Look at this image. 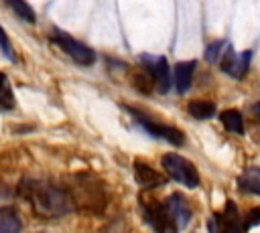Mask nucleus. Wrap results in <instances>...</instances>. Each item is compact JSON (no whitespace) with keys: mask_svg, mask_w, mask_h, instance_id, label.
Wrapping results in <instances>:
<instances>
[{"mask_svg":"<svg viewBox=\"0 0 260 233\" xmlns=\"http://www.w3.org/2000/svg\"><path fill=\"white\" fill-rule=\"evenodd\" d=\"M187 111L195 120H209V118L215 115V105L211 101H205V99H195L187 105Z\"/></svg>","mask_w":260,"mask_h":233,"instance_id":"nucleus-14","label":"nucleus"},{"mask_svg":"<svg viewBox=\"0 0 260 233\" xmlns=\"http://www.w3.org/2000/svg\"><path fill=\"white\" fill-rule=\"evenodd\" d=\"M51 41H53L57 47H61V49H63L75 63H79V65H91V63L95 61L93 49H89V47L83 45L81 41H75L71 34H67V32L59 30V28L53 30Z\"/></svg>","mask_w":260,"mask_h":233,"instance_id":"nucleus-4","label":"nucleus"},{"mask_svg":"<svg viewBox=\"0 0 260 233\" xmlns=\"http://www.w3.org/2000/svg\"><path fill=\"white\" fill-rule=\"evenodd\" d=\"M209 233H244V221L232 201L225 203L223 213H215L207 223Z\"/></svg>","mask_w":260,"mask_h":233,"instance_id":"nucleus-6","label":"nucleus"},{"mask_svg":"<svg viewBox=\"0 0 260 233\" xmlns=\"http://www.w3.org/2000/svg\"><path fill=\"white\" fill-rule=\"evenodd\" d=\"M238 186L244 192H252V195H258L260 197V168L258 166H252V168L244 170L238 176Z\"/></svg>","mask_w":260,"mask_h":233,"instance_id":"nucleus-12","label":"nucleus"},{"mask_svg":"<svg viewBox=\"0 0 260 233\" xmlns=\"http://www.w3.org/2000/svg\"><path fill=\"white\" fill-rule=\"evenodd\" d=\"M0 49H2V53H4L10 61H14V51H12L10 38H8V34L4 32V28H2V26H0Z\"/></svg>","mask_w":260,"mask_h":233,"instance_id":"nucleus-20","label":"nucleus"},{"mask_svg":"<svg viewBox=\"0 0 260 233\" xmlns=\"http://www.w3.org/2000/svg\"><path fill=\"white\" fill-rule=\"evenodd\" d=\"M250 113H252V115H254V120L260 124V101H258V103H254V105L250 107Z\"/></svg>","mask_w":260,"mask_h":233,"instance_id":"nucleus-22","label":"nucleus"},{"mask_svg":"<svg viewBox=\"0 0 260 233\" xmlns=\"http://www.w3.org/2000/svg\"><path fill=\"white\" fill-rule=\"evenodd\" d=\"M165 207H167V211H169V215H171V219L175 221V225H177L179 231H181L183 227H187V223L191 221V207H189V203H187V199H185L183 195L173 192V195L165 201Z\"/></svg>","mask_w":260,"mask_h":233,"instance_id":"nucleus-9","label":"nucleus"},{"mask_svg":"<svg viewBox=\"0 0 260 233\" xmlns=\"http://www.w3.org/2000/svg\"><path fill=\"white\" fill-rule=\"evenodd\" d=\"M228 45H230L228 41H215V43H211V45L205 49V59H207L209 63H215V61H219Z\"/></svg>","mask_w":260,"mask_h":233,"instance_id":"nucleus-19","label":"nucleus"},{"mask_svg":"<svg viewBox=\"0 0 260 233\" xmlns=\"http://www.w3.org/2000/svg\"><path fill=\"white\" fill-rule=\"evenodd\" d=\"M142 215H144V221L152 227L154 233H179L175 221L171 219L165 203H158V201H148L142 205Z\"/></svg>","mask_w":260,"mask_h":233,"instance_id":"nucleus-5","label":"nucleus"},{"mask_svg":"<svg viewBox=\"0 0 260 233\" xmlns=\"http://www.w3.org/2000/svg\"><path fill=\"white\" fill-rule=\"evenodd\" d=\"M134 176H136V180H138L142 186H146V188L165 184V176H162L160 172H156L152 166H148V164H144V162H140V160L134 162Z\"/></svg>","mask_w":260,"mask_h":233,"instance_id":"nucleus-10","label":"nucleus"},{"mask_svg":"<svg viewBox=\"0 0 260 233\" xmlns=\"http://www.w3.org/2000/svg\"><path fill=\"white\" fill-rule=\"evenodd\" d=\"M250 61H252V51L236 53L232 49V45H228L219 59V69L234 79H242L250 69Z\"/></svg>","mask_w":260,"mask_h":233,"instance_id":"nucleus-7","label":"nucleus"},{"mask_svg":"<svg viewBox=\"0 0 260 233\" xmlns=\"http://www.w3.org/2000/svg\"><path fill=\"white\" fill-rule=\"evenodd\" d=\"M221 118V124L228 132L232 134H244V120H242V113L236 111V109H225L219 113Z\"/></svg>","mask_w":260,"mask_h":233,"instance_id":"nucleus-15","label":"nucleus"},{"mask_svg":"<svg viewBox=\"0 0 260 233\" xmlns=\"http://www.w3.org/2000/svg\"><path fill=\"white\" fill-rule=\"evenodd\" d=\"M14 93H12V87H10V81L8 77L0 71V109L2 111H10L14 109Z\"/></svg>","mask_w":260,"mask_h":233,"instance_id":"nucleus-16","label":"nucleus"},{"mask_svg":"<svg viewBox=\"0 0 260 233\" xmlns=\"http://www.w3.org/2000/svg\"><path fill=\"white\" fill-rule=\"evenodd\" d=\"M130 83L140 91V93H152V89H154V79L150 77V73L148 71H144V69H138V71H134L132 73V77H130Z\"/></svg>","mask_w":260,"mask_h":233,"instance_id":"nucleus-17","label":"nucleus"},{"mask_svg":"<svg viewBox=\"0 0 260 233\" xmlns=\"http://www.w3.org/2000/svg\"><path fill=\"white\" fill-rule=\"evenodd\" d=\"M258 225H260V207L252 209V211L246 215V219H244V229H248V227H258Z\"/></svg>","mask_w":260,"mask_h":233,"instance_id":"nucleus-21","label":"nucleus"},{"mask_svg":"<svg viewBox=\"0 0 260 233\" xmlns=\"http://www.w3.org/2000/svg\"><path fill=\"white\" fill-rule=\"evenodd\" d=\"M162 168L173 180H177V182H181L189 188H195L199 184L197 168L187 158H183L179 154H165L162 156Z\"/></svg>","mask_w":260,"mask_h":233,"instance_id":"nucleus-3","label":"nucleus"},{"mask_svg":"<svg viewBox=\"0 0 260 233\" xmlns=\"http://www.w3.org/2000/svg\"><path fill=\"white\" fill-rule=\"evenodd\" d=\"M20 217L16 209L12 207H2L0 209V233H20Z\"/></svg>","mask_w":260,"mask_h":233,"instance_id":"nucleus-13","label":"nucleus"},{"mask_svg":"<svg viewBox=\"0 0 260 233\" xmlns=\"http://www.w3.org/2000/svg\"><path fill=\"white\" fill-rule=\"evenodd\" d=\"M20 195L30 203V207L37 211V215L53 219L63 217L73 209V201L69 190L55 186L45 180H26L20 186Z\"/></svg>","mask_w":260,"mask_h":233,"instance_id":"nucleus-1","label":"nucleus"},{"mask_svg":"<svg viewBox=\"0 0 260 233\" xmlns=\"http://www.w3.org/2000/svg\"><path fill=\"white\" fill-rule=\"evenodd\" d=\"M195 67H197V63H195V61H183V63H177V65H175L173 81H175V87H177V91H179V93H185V91L191 87Z\"/></svg>","mask_w":260,"mask_h":233,"instance_id":"nucleus-11","label":"nucleus"},{"mask_svg":"<svg viewBox=\"0 0 260 233\" xmlns=\"http://www.w3.org/2000/svg\"><path fill=\"white\" fill-rule=\"evenodd\" d=\"M10 8H12V12L14 14H18L24 22H28V24H35L37 22V14H35V10L30 8V4L26 2V0H4Z\"/></svg>","mask_w":260,"mask_h":233,"instance_id":"nucleus-18","label":"nucleus"},{"mask_svg":"<svg viewBox=\"0 0 260 233\" xmlns=\"http://www.w3.org/2000/svg\"><path fill=\"white\" fill-rule=\"evenodd\" d=\"M124 107H126V111L140 124V128L146 130L150 136L160 138V140H167V142H171L173 146H183V144H185V134H183L179 128H175V126H171V124H165V122H158V120H154L150 113H146V111H142V109H138V107H134V105H124Z\"/></svg>","mask_w":260,"mask_h":233,"instance_id":"nucleus-2","label":"nucleus"},{"mask_svg":"<svg viewBox=\"0 0 260 233\" xmlns=\"http://www.w3.org/2000/svg\"><path fill=\"white\" fill-rule=\"evenodd\" d=\"M140 65L144 71L150 73V77L154 79V87L160 93H167L171 87V71H169V63L165 57H156V55H140Z\"/></svg>","mask_w":260,"mask_h":233,"instance_id":"nucleus-8","label":"nucleus"}]
</instances>
